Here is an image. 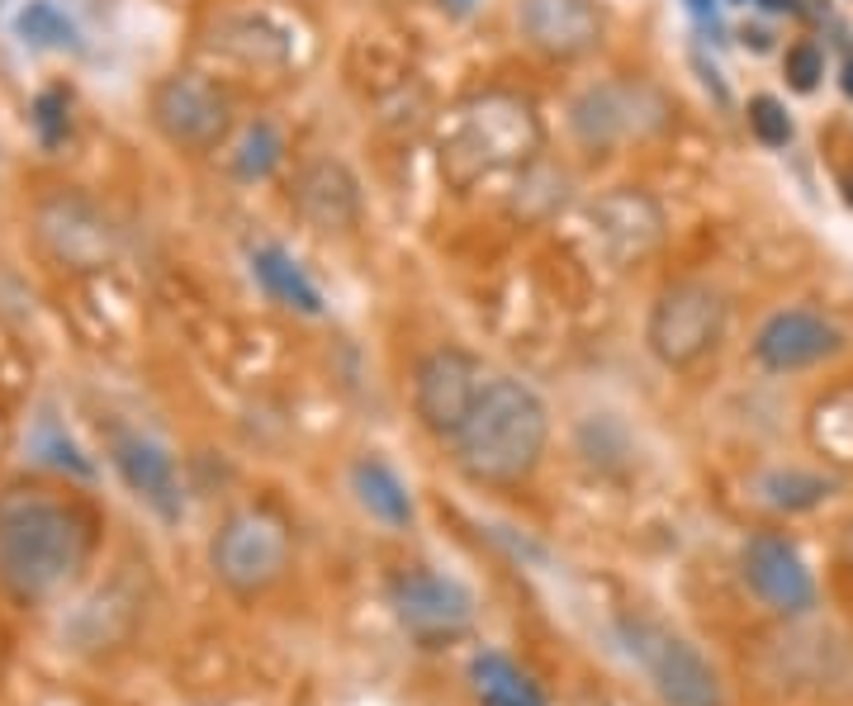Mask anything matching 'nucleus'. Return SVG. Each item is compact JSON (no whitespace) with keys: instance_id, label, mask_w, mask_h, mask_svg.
<instances>
[{"instance_id":"f257e3e1","label":"nucleus","mask_w":853,"mask_h":706,"mask_svg":"<svg viewBox=\"0 0 853 706\" xmlns=\"http://www.w3.org/2000/svg\"><path fill=\"white\" fill-rule=\"evenodd\" d=\"M95 555V517L72 493L15 484L0 493V588L24 602L62 593Z\"/></svg>"},{"instance_id":"f03ea898","label":"nucleus","mask_w":853,"mask_h":706,"mask_svg":"<svg viewBox=\"0 0 853 706\" xmlns=\"http://www.w3.org/2000/svg\"><path fill=\"white\" fill-rule=\"evenodd\" d=\"M550 441V408L527 380L489 375L479 403L446 441L451 465L479 489H517L541 470Z\"/></svg>"},{"instance_id":"7ed1b4c3","label":"nucleus","mask_w":853,"mask_h":706,"mask_svg":"<svg viewBox=\"0 0 853 706\" xmlns=\"http://www.w3.org/2000/svg\"><path fill=\"white\" fill-rule=\"evenodd\" d=\"M545 128L527 95L484 91L470 95L436 128V166L451 190H474L503 171H522L541 157Z\"/></svg>"},{"instance_id":"20e7f679","label":"nucleus","mask_w":853,"mask_h":706,"mask_svg":"<svg viewBox=\"0 0 853 706\" xmlns=\"http://www.w3.org/2000/svg\"><path fill=\"white\" fill-rule=\"evenodd\" d=\"M294 564V526L271 503L233 507L209 541V569L237 598H261L290 574Z\"/></svg>"},{"instance_id":"39448f33","label":"nucleus","mask_w":853,"mask_h":706,"mask_svg":"<svg viewBox=\"0 0 853 706\" xmlns=\"http://www.w3.org/2000/svg\"><path fill=\"white\" fill-rule=\"evenodd\" d=\"M617 645L626 659L650 678L654 697L664 706H726L721 678L707 664V654L678 635L650 612H621L617 616Z\"/></svg>"},{"instance_id":"423d86ee","label":"nucleus","mask_w":853,"mask_h":706,"mask_svg":"<svg viewBox=\"0 0 853 706\" xmlns=\"http://www.w3.org/2000/svg\"><path fill=\"white\" fill-rule=\"evenodd\" d=\"M726 294L707 280H673L659 290L645 323V346L664 370H697L726 342Z\"/></svg>"},{"instance_id":"0eeeda50","label":"nucleus","mask_w":853,"mask_h":706,"mask_svg":"<svg viewBox=\"0 0 853 706\" xmlns=\"http://www.w3.org/2000/svg\"><path fill=\"white\" fill-rule=\"evenodd\" d=\"M147 119L162 133L166 147L204 157L228 143L233 133V100L218 91V81L200 72H166L147 95Z\"/></svg>"},{"instance_id":"6e6552de","label":"nucleus","mask_w":853,"mask_h":706,"mask_svg":"<svg viewBox=\"0 0 853 706\" xmlns=\"http://www.w3.org/2000/svg\"><path fill=\"white\" fill-rule=\"evenodd\" d=\"M669 124V100L650 81H598L569 105V128L588 152H612L621 143H640Z\"/></svg>"},{"instance_id":"1a4fd4ad","label":"nucleus","mask_w":853,"mask_h":706,"mask_svg":"<svg viewBox=\"0 0 853 706\" xmlns=\"http://www.w3.org/2000/svg\"><path fill=\"white\" fill-rule=\"evenodd\" d=\"M34 237L62 271H100L119 256V228L76 190H53L34 204Z\"/></svg>"},{"instance_id":"9d476101","label":"nucleus","mask_w":853,"mask_h":706,"mask_svg":"<svg viewBox=\"0 0 853 706\" xmlns=\"http://www.w3.org/2000/svg\"><path fill=\"white\" fill-rule=\"evenodd\" d=\"M489 365L479 361L465 346H436L413 370V413H418L422 432H432L441 446L460 432V422L470 417L479 403L484 384H489Z\"/></svg>"},{"instance_id":"9b49d317","label":"nucleus","mask_w":853,"mask_h":706,"mask_svg":"<svg viewBox=\"0 0 853 706\" xmlns=\"http://www.w3.org/2000/svg\"><path fill=\"white\" fill-rule=\"evenodd\" d=\"M583 237H588L593 256L626 271V266H640L664 242V209H659L654 195H645L636 185H617L598 200H588Z\"/></svg>"},{"instance_id":"f8f14e48","label":"nucleus","mask_w":853,"mask_h":706,"mask_svg":"<svg viewBox=\"0 0 853 706\" xmlns=\"http://www.w3.org/2000/svg\"><path fill=\"white\" fill-rule=\"evenodd\" d=\"M389 607L399 616L408 635H418L422 645H441L455 640L474 621V593L451 574L436 569H399L389 579Z\"/></svg>"},{"instance_id":"ddd939ff","label":"nucleus","mask_w":853,"mask_h":706,"mask_svg":"<svg viewBox=\"0 0 853 706\" xmlns=\"http://www.w3.org/2000/svg\"><path fill=\"white\" fill-rule=\"evenodd\" d=\"M740 579L773 616L816 612V574L806 569L801 550L782 531H754L740 550Z\"/></svg>"},{"instance_id":"4468645a","label":"nucleus","mask_w":853,"mask_h":706,"mask_svg":"<svg viewBox=\"0 0 853 706\" xmlns=\"http://www.w3.org/2000/svg\"><path fill=\"white\" fill-rule=\"evenodd\" d=\"M105 451L114 474L128 484V493L147 503L162 522H181L185 517V484L181 470H176V455L166 451L157 436L138 432V427H124L114 422L105 432Z\"/></svg>"},{"instance_id":"2eb2a0df","label":"nucleus","mask_w":853,"mask_h":706,"mask_svg":"<svg viewBox=\"0 0 853 706\" xmlns=\"http://www.w3.org/2000/svg\"><path fill=\"white\" fill-rule=\"evenodd\" d=\"M839 346L844 337L830 318H820L811 308H778L754 332V361L773 375H792V370H811V365L839 356Z\"/></svg>"},{"instance_id":"dca6fc26","label":"nucleus","mask_w":853,"mask_h":706,"mask_svg":"<svg viewBox=\"0 0 853 706\" xmlns=\"http://www.w3.org/2000/svg\"><path fill=\"white\" fill-rule=\"evenodd\" d=\"M290 204L313 233H351L361 223V181L332 152L327 157H309L294 171Z\"/></svg>"},{"instance_id":"f3484780","label":"nucleus","mask_w":853,"mask_h":706,"mask_svg":"<svg viewBox=\"0 0 853 706\" xmlns=\"http://www.w3.org/2000/svg\"><path fill=\"white\" fill-rule=\"evenodd\" d=\"M517 29L541 57L574 62L602 43V10L598 0H522Z\"/></svg>"},{"instance_id":"a211bd4d","label":"nucleus","mask_w":853,"mask_h":706,"mask_svg":"<svg viewBox=\"0 0 853 706\" xmlns=\"http://www.w3.org/2000/svg\"><path fill=\"white\" fill-rule=\"evenodd\" d=\"M839 474L830 470H811V465H768V470L749 474V498L763 512H778V517H801V512H816L820 503H830L839 493Z\"/></svg>"},{"instance_id":"6ab92c4d","label":"nucleus","mask_w":853,"mask_h":706,"mask_svg":"<svg viewBox=\"0 0 853 706\" xmlns=\"http://www.w3.org/2000/svg\"><path fill=\"white\" fill-rule=\"evenodd\" d=\"M465 683L479 706H550L541 683L503 650H474L465 664Z\"/></svg>"},{"instance_id":"aec40b11","label":"nucleus","mask_w":853,"mask_h":706,"mask_svg":"<svg viewBox=\"0 0 853 706\" xmlns=\"http://www.w3.org/2000/svg\"><path fill=\"white\" fill-rule=\"evenodd\" d=\"M214 48L242 57L247 67H285L290 62V34L266 15H228L214 24Z\"/></svg>"},{"instance_id":"412c9836","label":"nucleus","mask_w":853,"mask_h":706,"mask_svg":"<svg viewBox=\"0 0 853 706\" xmlns=\"http://www.w3.org/2000/svg\"><path fill=\"white\" fill-rule=\"evenodd\" d=\"M351 489H356L361 507L375 517V522L394 526V531L413 526V493H408V484H403V479L389 470L384 460H375V455H361V460L351 465Z\"/></svg>"},{"instance_id":"4be33fe9","label":"nucleus","mask_w":853,"mask_h":706,"mask_svg":"<svg viewBox=\"0 0 853 706\" xmlns=\"http://www.w3.org/2000/svg\"><path fill=\"white\" fill-rule=\"evenodd\" d=\"M252 275H256V285L271 294L280 308L304 313V318H318V313H323V294H318V285H313L309 275L294 266L290 252H280V247H256Z\"/></svg>"},{"instance_id":"5701e85b","label":"nucleus","mask_w":853,"mask_h":706,"mask_svg":"<svg viewBox=\"0 0 853 706\" xmlns=\"http://www.w3.org/2000/svg\"><path fill=\"white\" fill-rule=\"evenodd\" d=\"M280 157H285V143H280L275 124L256 119V124L242 133V143H237V152H233V171L242 176V181H266L275 166H280Z\"/></svg>"},{"instance_id":"b1692460","label":"nucleus","mask_w":853,"mask_h":706,"mask_svg":"<svg viewBox=\"0 0 853 706\" xmlns=\"http://www.w3.org/2000/svg\"><path fill=\"white\" fill-rule=\"evenodd\" d=\"M15 29L24 34V43H34V48H76V24L57 5L48 0H29L24 10H19Z\"/></svg>"},{"instance_id":"393cba45","label":"nucleus","mask_w":853,"mask_h":706,"mask_svg":"<svg viewBox=\"0 0 853 706\" xmlns=\"http://www.w3.org/2000/svg\"><path fill=\"white\" fill-rule=\"evenodd\" d=\"M749 133L763 147H787L792 143V114H787V105L773 100V95H754L749 100Z\"/></svg>"},{"instance_id":"a878e982","label":"nucleus","mask_w":853,"mask_h":706,"mask_svg":"<svg viewBox=\"0 0 853 706\" xmlns=\"http://www.w3.org/2000/svg\"><path fill=\"white\" fill-rule=\"evenodd\" d=\"M782 72L792 81V91L811 95L820 86V76H825V53H820L816 43H792L787 57H782Z\"/></svg>"},{"instance_id":"bb28decb","label":"nucleus","mask_w":853,"mask_h":706,"mask_svg":"<svg viewBox=\"0 0 853 706\" xmlns=\"http://www.w3.org/2000/svg\"><path fill=\"white\" fill-rule=\"evenodd\" d=\"M67 100L57 91H48V95H38V105H34V124H38V133H43V143H62V133H67Z\"/></svg>"},{"instance_id":"cd10ccee","label":"nucleus","mask_w":853,"mask_h":706,"mask_svg":"<svg viewBox=\"0 0 853 706\" xmlns=\"http://www.w3.org/2000/svg\"><path fill=\"white\" fill-rule=\"evenodd\" d=\"M839 560H844V564L853 569V522L844 526V536H839Z\"/></svg>"},{"instance_id":"c85d7f7f","label":"nucleus","mask_w":853,"mask_h":706,"mask_svg":"<svg viewBox=\"0 0 853 706\" xmlns=\"http://www.w3.org/2000/svg\"><path fill=\"white\" fill-rule=\"evenodd\" d=\"M441 10H446V15H470L474 0H441Z\"/></svg>"},{"instance_id":"c756f323","label":"nucleus","mask_w":853,"mask_h":706,"mask_svg":"<svg viewBox=\"0 0 853 706\" xmlns=\"http://www.w3.org/2000/svg\"><path fill=\"white\" fill-rule=\"evenodd\" d=\"M763 10H773V15H782V10H797V0H763Z\"/></svg>"},{"instance_id":"7c9ffc66","label":"nucleus","mask_w":853,"mask_h":706,"mask_svg":"<svg viewBox=\"0 0 853 706\" xmlns=\"http://www.w3.org/2000/svg\"><path fill=\"white\" fill-rule=\"evenodd\" d=\"M844 91L853 95V57H849V62H844Z\"/></svg>"}]
</instances>
